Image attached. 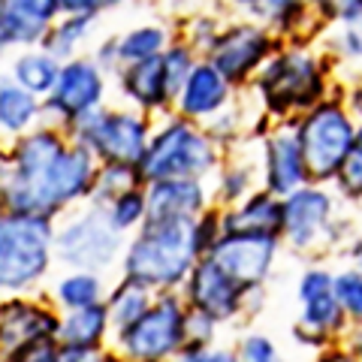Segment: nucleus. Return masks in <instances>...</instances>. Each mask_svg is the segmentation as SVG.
Listing matches in <instances>:
<instances>
[{
  "label": "nucleus",
  "mask_w": 362,
  "mask_h": 362,
  "mask_svg": "<svg viewBox=\"0 0 362 362\" xmlns=\"http://www.w3.org/2000/svg\"><path fill=\"white\" fill-rule=\"evenodd\" d=\"M100 160L58 127H33L0 151V211L54 221L90 199Z\"/></svg>",
  "instance_id": "f257e3e1"
},
{
  "label": "nucleus",
  "mask_w": 362,
  "mask_h": 362,
  "mask_svg": "<svg viewBox=\"0 0 362 362\" xmlns=\"http://www.w3.org/2000/svg\"><path fill=\"white\" fill-rule=\"evenodd\" d=\"M202 259L197 218L148 221L124 247L121 275L154 293H181L190 272Z\"/></svg>",
  "instance_id": "f03ea898"
},
{
  "label": "nucleus",
  "mask_w": 362,
  "mask_h": 362,
  "mask_svg": "<svg viewBox=\"0 0 362 362\" xmlns=\"http://www.w3.org/2000/svg\"><path fill=\"white\" fill-rule=\"evenodd\" d=\"M54 221L0 211V293L28 296L54 259Z\"/></svg>",
  "instance_id": "7ed1b4c3"
},
{
  "label": "nucleus",
  "mask_w": 362,
  "mask_h": 362,
  "mask_svg": "<svg viewBox=\"0 0 362 362\" xmlns=\"http://www.w3.org/2000/svg\"><path fill=\"white\" fill-rule=\"evenodd\" d=\"M254 88L272 118H302L326 100V70L311 52L284 49L266 61Z\"/></svg>",
  "instance_id": "20e7f679"
},
{
  "label": "nucleus",
  "mask_w": 362,
  "mask_h": 362,
  "mask_svg": "<svg viewBox=\"0 0 362 362\" xmlns=\"http://www.w3.org/2000/svg\"><path fill=\"white\" fill-rule=\"evenodd\" d=\"M221 163V148L206 130L187 118H169L151 133L148 151L139 163L145 185L166 178H199L206 181Z\"/></svg>",
  "instance_id": "39448f33"
},
{
  "label": "nucleus",
  "mask_w": 362,
  "mask_h": 362,
  "mask_svg": "<svg viewBox=\"0 0 362 362\" xmlns=\"http://www.w3.org/2000/svg\"><path fill=\"white\" fill-rule=\"evenodd\" d=\"M354 239V226L338 218V199L332 197V190H326V185H305L284 199L281 242L293 254H311L323 247L347 251Z\"/></svg>",
  "instance_id": "423d86ee"
},
{
  "label": "nucleus",
  "mask_w": 362,
  "mask_h": 362,
  "mask_svg": "<svg viewBox=\"0 0 362 362\" xmlns=\"http://www.w3.org/2000/svg\"><path fill=\"white\" fill-rule=\"evenodd\" d=\"M302 145L305 169H308L311 185H329L338 178L347 151L354 148L359 124L350 115V109L338 100H323L311 112L293 121Z\"/></svg>",
  "instance_id": "0eeeda50"
},
{
  "label": "nucleus",
  "mask_w": 362,
  "mask_h": 362,
  "mask_svg": "<svg viewBox=\"0 0 362 362\" xmlns=\"http://www.w3.org/2000/svg\"><path fill=\"white\" fill-rule=\"evenodd\" d=\"M127 239L112 226L106 206H78L76 211L64 214L61 226L54 230V259L66 269L85 272H106L121 263Z\"/></svg>",
  "instance_id": "6e6552de"
},
{
  "label": "nucleus",
  "mask_w": 362,
  "mask_h": 362,
  "mask_svg": "<svg viewBox=\"0 0 362 362\" xmlns=\"http://www.w3.org/2000/svg\"><path fill=\"white\" fill-rule=\"evenodd\" d=\"M187 305L181 293H157V299L133 326L112 335L124 362H175L185 354Z\"/></svg>",
  "instance_id": "1a4fd4ad"
},
{
  "label": "nucleus",
  "mask_w": 362,
  "mask_h": 362,
  "mask_svg": "<svg viewBox=\"0 0 362 362\" xmlns=\"http://www.w3.org/2000/svg\"><path fill=\"white\" fill-rule=\"evenodd\" d=\"M296 302H299V320L293 326V341L299 347L317 350L347 341L350 320L335 296V272L329 266H305L296 281Z\"/></svg>",
  "instance_id": "9d476101"
},
{
  "label": "nucleus",
  "mask_w": 362,
  "mask_h": 362,
  "mask_svg": "<svg viewBox=\"0 0 362 362\" xmlns=\"http://www.w3.org/2000/svg\"><path fill=\"white\" fill-rule=\"evenodd\" d=\"M66 136L88 148L100 163H127L139 166L151 142L148 118L136 109H94L73 127Z\"/></svg>",
  "instance_id": "9b49d317"
},
{
  "label": "nucleus",
  "mask_w": 362,
  "mask_h": 362,
  "mask_svg": "<svg viewBox=\"0 0 362 362\" xmlns=\"http://www.w3.org/2000/svg\"><path fill=\"white\" fill-rule=\"evenodd\" d=\"M181 299L190 311H199L214 323L230 326L251 320L263 311L266 287H245L226 275L211 257H202L190 272L187 284L181 287Z\"/></svg>",
  "instance_id": "f8f14e48"
},
{
  "label": "nucleus",
  "mask_w": 362,
  "mask_h": 362,
  "mask_svg": "<svg viewBox=\"0 0 362 362\" xmlns=\"http://www.w3.org/2000/svg\"><path fill=\"white\" fill-rule=\"evenodd\" d=\"M272 52H275V37L263 25L235 21L230 28H221L214 42L206 49V61L235 88L263 70Z\"/></svg>",
  "instance_id": "ddd939ff"
},
{
  "label": "nucleus",
  "mask_w": 362,
  "mask_h": 362,
  "mask_svg": "<svg viewBox=\"0 0 362 362\" xmlns=\"http://www.w3.org/2000/svg\"><path fill=\"white\" fill-rule=\"evenodd\" d=\"M61 332V311L30 296L0 299V362L30 347L54 344Z\"/></svg>",
  "instance_id": "4468645a"
},
{
  "label": "nucleus",
  "mask_w": 362,
  "mask_h": 362,
  "mask_svg": "<svg viewBox=\"0 0 362 362\" xmlns=\"http://www.w3.org/2000/svg\"><path fill=\"white\" fill-rule=\"evenodd\" d=\"M106 97V73L97 66L94 58H73L61 64V76L54 82L52 94L42 100L45 115L61 121L64 127H73L94 109H100Z\"/></svg>",
  "instance_id": "2eb2a0df"
},
{
  "label": "nucleus",
  "mask_w": 362,
  "mask_h": 362,
  "mask_svg": "<svg viewBox=\"0 0 362 362\" xmlns=\"http://www.w3.org/2000/svg\"><path fill=\"white\" fill-rule=\"evenodd\" d=\"M284 242L278 235H257V233H223L214 247L206 254L218 263L226 275L245 287H266Z\"/></svg>",
  "instance_id": "dca6fc26"
},
{
  "label": "nucleus",
  "mask_w": 362,
  "mask_h": 362,
  "mask_svg": "<svg viewBox=\"0 0 362 362\" xmlns=\"http://www.w3.org/2000/svg\"><path fill=\"white\" fill-rule=\"evenodd\" d=\"M305 185H311V178L305 169L296 127L290 121L278 124L263 142V190L287 199Z\"/></svg>",
  "instance_id": "f3484780"
},
{
  "label": "nucleus",
  "mask_w": 362,
  "mask_h": 362,
  "mask_svg": "<svg viewBox=\"0 0 362 362\" xmlns=\"http://www.w3.org/2000/svg\"><path fill=\"white\" fill-rule=\"evenodd\" d=\"M58 16V0H0V52L40 49Z\"/></svg>",
  "instance_id": "a211bd4d"
},
{
  "label": "nucleus",
  "mask_w": 362,
  "mask_h": 362,
  "mask_svg": "<svg viewBox=\"0 0 362 362\" xmlns=\"http://www.w3.org/2000/svg\"><path fill=\"white\" fill-rule=\"evenodd\" d=\"M233 100V85L226 82V78L214 70V66L209 61H199L194 66V73L187 76L185 88L178 90L175 97V112L181 118L187 121H214L221 115V112H226V106H230Z\"/></svg>",
  "instance_id": "6ab92c4d"
},
{
  "label": "nucleus",
  "mask_w": 362,
  "mask_h": 362,
  "mask_svg": "<svg viewBox=\"0 0 362 362\" xmlns=\"http://www.w3.org/2000/svg\"><path fill=\"white\" fill-rule=\"evenodd\" d=\"M145 202H148V221L199 218L202 211L211 209L206 181H199V178L151 181V185H145Z\"/></svg>",
  "instance_id": "aec40b11"
},
{
  "label": "nucleus",
  "mask_w": 362,
  "mask_h": 362,
  "mask_svg": "<svg viewBox=\"0 0 362 362\" xmlns=\"http://www.w3.org/2000/svg\"><path fill=\"white\" fill-rule=\"evenodd\" d=\"M118 82H121V94L136 106V112L148 115V112H163L166 106L175 103L173 90H169V78H166V66H163V54L142 64H130L118 70Z\"/></svg>",
  "instance_id": "412c9836"
},
{
  "label": "nucleus",
  "mask_w": 362,
  "mask_h": 362,
  "mask_svg": "<svg viewBox=\"0 0 362 362\" xmlns=\"http://www.w3.org/2000/svg\"><path fill=\"white\" fill-rule=\"evenodd\" d=\"M223 233H257V235H278L284 230V199L269 194V190H254L239 206L221 209Z\"/></svg>",
  "instance_id": "4be33fe9"
},
{
  "label": "nucleus",
  "mask_w": 362,
  "mask_h": 362,
  "mask_svg": "<svg viewBox=\"0 0 362 362\" xmlns=\"http://www.w3.org/2000/svg\"><path fill=\"white\" fill-rule=\"evenodd\" d=\"M42 115L45 109L40 97L25 90L13 76L0 78V133H6L9 139H18L37 127Z\"/></svg>",
  "instance_id": "5701e85b"
},
{
  "label": "nucleus",
  "mask_w": 362,
  "mask_h": 362,
  "mask_svg": "<svg viewBox=\"0 0 362 362\" xmlns=\"http://www.w3.org/2000/svg\"><path fill=\"white\" fill-rule=\"evenodd\" d=\"M109 338H112V323H109L106 302H97V305H88V308H76V311L61 314V332H58L61 344L106 350Z\"/></svg>",
  "instance_id": "b1692460"
},
{
  "label": "nucleus",
  "mask_w": 362,
  "mask_h": 362,
  "mask_svg": "<svg viewBox=\"0 0 362 362\" xmlns=\"http://www.w3.org/2000/svg\"><path fill=\"white\" fill-rule=\"evenodd\" d=\"M154 299H157L154 290L139 284V281L121 275L118 284L106 293V311H109L112 335H118V332L127 329V326H133L154 305Z\"/></svg>",
  "instance_id": "393cba45"
},
{
  "label": "nucleus",
  "mask_w": 362,
  "mask_h": 362,
  "mask_svg": "<svg viewBox=\"0 0 362 362\" xmlns=\"http://www.w3.org/2000/svg\"><path fill=\"white\" fill-rule=\"evenodd\" d=\"M52 302L61 314L88 308V305L106 302V284L100 272H85V269H70L66 275H61L52 287Z\"/></svg>",
  "instance_id": "a878e982"
},
{
  "label": "nucleus",
  "mask_w": 362,
  "mask_h": 362,
  "mask_svg": "<svg viewBox=\"0 0 362 362\" xmlns=\"http://www.w3.org/2000/svg\"><path fill=\"white\" fill-rule=\"evenodd\" d=\"M9 76H13L25 90H30L33 97L45 100L61 76V61L52 58L45 49H25V52L16 54L13 66H9Z\"/></svg>",
  "instance_id": "bb28decb"
},
{
  "label": "nucleus",
  "mask_w": 362,
  "mask_h": 362,
  "mask_svg": "<svg viewBox=\"0 0 362 362\" xmlns=\"http://www.w3.org/2000/svg\"><path fill=\"white\" fill-rule=\"evenodd\" d=\"M94 21L97 18H90V16H61L52 25V30L45 33V40H42L40 49H45L52 58H58L64 64L78 58L76 52L82 49L85 40L90 37V28H94Z\"/></svg>",
  "instance_id": "cd10ccee"
},
{
  "label": "nucleus",
  "mask_w": 362,
  "mask_h": 362,
  "mask_svg": "<svg viewBox=\"0 0 362 362\" xmlns=\"http://www.w3.org/2000/svg\"><path fill=\"white\" fill-rule=\"evenodd\" d=\"M169 33L160 25H139V28H130L127 33L118 37V61L121 66H130V64H142V61H151V58H160V54L169 49Z\"/></svg>",
  "instance_id": "c85d7f7f"
},
{
  "label": "nucleus",
  "mask_w": 362,
  "mask_h": 362,
  "mask_svg": "<svg viewBox=\"0 0 362 362\" xmlns=\"http://www.w3.org/2000/svg\"><path fill=\"white\" fill-rule=\"evenodd\" d=\"M133 187H145V181L139 175V166H127V163H100L97 169V181L94 190H90V199L94 206H109L115 197L127 194Z\"/></svg>",
  "instance_id": "c756f323"
},
{
  "label": "nucleus",
  "mask_w": 362,
  "mask_h": 362,
  "mask_svg": "<svg viewBox=\"0 0 362 362\" xmlns=\"http://www.w3.org/2000/svg\"><path fill=\"white\" fill-rule=\"evenodd\" d=\"M109 211V221L112 226L121 233V235H127V233H139L145 221H148V202H145V187H133L127 190V194H121L115 197L106 206Z\"/></svg>",
  "instance_id": "7c9ffc66"
},
{
  "label": "nucleus",
  "mask_w": 362,
  "mask_h": 362,
  "mask_svg": "<svg viewBox=\"0 0 362 362\" xmlns=\"http://www.w3.org/2000/svg\"><path fill=\"white\" fill-rule=\"evenodd\" d=\"M335 296L341 302L350 326H362V272L354 263L335 272Z\"/></svg>",
  "instance_id": "2f4dec72"
},
{
  "label": "nucleus",
  "mask_w": 362,
  "mask_h": 362,
  "mask_svg": "<svg viewBox=\"0 0 362 362\" xmlns=\"http://www.w3.org/2000/svg\"><path fill=\"white\" fill-rule=\"evenodd\" d=\"M251 194H254V169L230 163L221 173V181H218V202H221V209L239 206V202L247 199Z\"/></svg>",
  "instance_id": "473e14b6"
},
{
  "label": "nucleus",
  "mask_w": 362,
  "mask_h": 362,
  "mask_svg": "<svg viewBox=\"0 0 362 362\" xmlns=\"http://www.w3.org/2000/svg\"><path fill=\"white\" fill-rule=\"evenodd\" d=\"M338 187V194L350 202H362V124L356 130V139H354V148L347 151L341 169H338V178L332 181Z\"/></svg>",
  "instance_id": "72a5a7b5"
},
{
  "label": "nucleus",
  "mask_w": 362,
  "mask_h": 362,
  "mask_svg": "<svg viewBox=\"0 0 362 362\" xmlns=\"http://www.w3.org/2000/svg\"><path fill=\"white\" fill-rule=\"evenodd\" d=\"M197 64H199L197 52L190 49L187 42H173L163 52V66H166V78H169V90H173V97H178V90L185 88L187 76L194 73Z\"/></svg>",
  "instance_id": "f704fd0d"
},
{
  "label": "nucleus",
  "mask_w": 362,
  "mask_h": 362,
  "mask_svg": "<svg viewBox=\"0 0 362 362\" xmlns=\"http://www.w3.org/2000/svg\"><path fill=\"white\" fill-rule=\"evenodd\" d=\"M235 354H239V362H284L275 338L266 332H257V329H247L239 338Z\"/></svg>",
  "instance_id": "c9c22d12"
},
{
  "label": "nucleus",
  "mask_w": 362,
  "mask_h": 362,
  "mask_svg": "<svg viewBox=\"0 0 362 362\" xmlns=\"http://www.w3.org/2000/svg\"><path fill=\"white\" fill-rule=\"evenodd\" d=\"M218 332H221V323H214L211 317L187 308V323H185V344H187V347H185V350H197V347H211V344H218Z\"/></svg>",
  "instance_id": "e433bc0d"
},
{
  "label": "nucleus",
  "mask_w": 362,
  "mask_h": 362,
  "mask_svg": "<svg viewBox=\"0 0 362 362\" xmlns=\"http://www.w3.org/2000/svg\"><path fill=\"white\" fill-rule=\"evenodd\" d=\"M311 6L323 21H338L341 28L362 21V0H311Z\"/></svg>",
  "instance_id": "4c0bfd02"
},
{
  "label": "nucleus",
  "mask_w": 362,
  "mask_h": 362,
  "mask_svg": "<svg viewBox=\"0 0 362 362\" xmlns=\"http://www.w3.org/2000/svg\"><path fill=\"white\" fill-rule=\"evenodd\" d=\"M218 33H221V28H218V21H214L211 16H197L194 21H190L185 42L190 45V49H202V52H206Z\"/></svg>",
  "instance_id": "58836bf2"
},
{
  "label": "nucleus",
  "mask_w": 362,
  "mask_h": 362,
  "mask_svg": "<svg viewBox=\"0 0 362 362\" xmlns=\"http://www.w3.org/2000/svg\"><path fill=\"white\" fill-rule=\"evenodd\" d=\"M121 4H124V0H58V6H61L64 16H90V18H97L100 13L115 9Z\"/></svg>",
  "instance_id": "ea45409f"
},
{
  "label": "nucleus",
  "mask_w": 362,
  "mask_h": 362,
  "mask_svg": "<svg viewBox=\"0 0 362 362\" xmlns=\"http://www.w3.org/2000/svg\"><path fill=\"white\" fill-rule=\"evenodd\" d=\"M335 45L347 61H362V21H356V25H344L341 30H338Z\"/></svg>",
  "instance_id": "a19ab883"
},
{
  "label": "nucleus",
  "mask_w": 362,
  "mask_h": 362,
  "mask_svg": "<svg viewBox=\"0 0 362 362\" xmlns=\"http://www.w3.org/2000/svg\"><path fill=\"white\" fill-rule=\"evenodd\" d=\"M178 362H239V354H235V347L211 344V347L185 350V354L178 356Z\"/></svg>",
  "instance_id": "79ce46f5"
},
{
  "label": "nucleus",
  "mask_w": 362,
  "mask_h": 362,
  "mask_svg": "<svg viewBox=\"0 0 362 362\" xmlns=\"http://www.w3.org/2000/svg\"><path fill=\"white\" fill-rule=\"evenodd\" d=\"M94 61L97 66L103 73H115L121 70V61H118V37H112V40H103L100 42V49L94 52Z\"/></svg>",
  "instance_id": "37998d69"
},
{
  "label": "nucleus",
  "mask_w": 362,
  "mask_h": 362,
  "mask_svg": "<svg viewBox=\"0 0 362 362\" xmlns=\"http://www.w3.org/2000/svg\"><path fill=\"white\" fill-rule=\"evenodd\" d=\"M308 362H356V356H354V350L347 347V341H338V344H329V347L311 354Z\"/></svg>",
  "instance_id": "c03bdc74"
},
{
  "label": "nucleus",
  "mask_w": 362,
  "mask_h": 362,
  "mask_svg": "<svg viewBox=\"0 0 362 362\" xmlns=\"http://www.w3.org/2000/svg\"><path fill=\"white\" fill-rule=\"evenodd\" d=\"M6 362H58V341L54 344H40V347H30L25 354H18Z\"/></svg>",
  "instance_id": "a18cd8bd"
},
{
  "label": "nucleus",
  "mask_w": 362,
  "mask_h": 362,
  "mask_svg": "<svg viewBox=\"0 0 362 362\" xmlns=\"http://www.w3.org/2000/svg\"><path fill=\"white\" fill-rule=\"evenodd\" d=\"M103 350H88V347H73L58 341V362H97Z\"/></svg>",
  "instance_id": "49530a36"
},
{
  "label": "nucleus",
  "mask_w": 362,
  "mask_h": 362,
  "mask_svg": "<svg viewBox=\"0 0 362 362\" xmlns=\"http://www.w3.org/2000/svg\"><path fill=\"white\" fill-rule=\"evenodd\" d=\"M347 347L354 350L356 362H362V326H354V329H350V335H347Z\"/></svg>",
  "instance_id": "de8ad7c7"
},
{
  "label": "nucleus",
  "mask_w": 362,
  "mask_h": 362,
  "mask_svg": "<svg viewBox=\"0 0 362 362\" xmlns=\"http://www.w3.org/2000/svg\"><path fill=\"white\" fill-rule=\"evenodd\" d=\"M347 257L354 259V266L362 272V235H356V239L347 245Z\"/></svg>",
  "instance_id": "09e8293b"
},
{
  "label": "nucleus",
  "mask_w": 362,
  "mask_h": 362,
  "mask_svg": "<svg viewBox=\"0 0 362 362\" xmlns=\"http://www.w3.org/2000/svg\"><path fill=\"white\" fill-rule=\"evenodd\" d=\"M97 362H124V359L115 354V350H103V354L97 356Z\"/></svg>",
  "instance_id": "8fccbe9b"
},
{
  "label": "nucleus",
  "mask_w": 362,
  "mask_h": 362,
  "mask_svg": "<svg viewBox=\"0 0 362 362\" xmlns=\"http://www.w3.org/2000/svg\"><path fill=\"white\" fill-rule=\"evenodd\" d=\"M233 4H235V6H239V4H242V0H233Z\"/></svg>",
  "instance_id": "3c124183"
},
{
  "label": "nucleus",
  "mask_w": 362,
  "mask_h": 362,
  "mask_svg": "<svg viewBox=\"0 0 362 362\" xmlns=\"http://www.w3.org/2000/svg\"><path fill=\"white\" fill-rule=\"evenodd\" d=\"M305 4H311V0H305Z\"/></svg>",
  "instance_id": "603ef678"
},
{
  "label": "nucleus",
  "mask_w": 362,
  "mask_h": 362,
  "mask_svg": "<svg viewBox=\"0 0 362 362\" xmlns=\"http://www.w3.org/2000/svg\"><path fill=\"white\" fill-rule=\"evenodd\" d=\"M359 112H362V109H359Z\"/></svg>",
  "instance_id": "864d4df0"
},
{
  "label": "nucleus",
  "mask_w": 362,
  "mask_h": 362,
  "mask_svg": "<svg viewBox=\"0 0 362 362\" xmlns=\"http://www.w3.org/2000/svg\"><path fill=\"white\" fill-rule=\"evenodd\" d=\"M175 362H178V359H175Z\"/></svg>",
  "instance_id": "5fc2aeb1"
}]
</instances>
